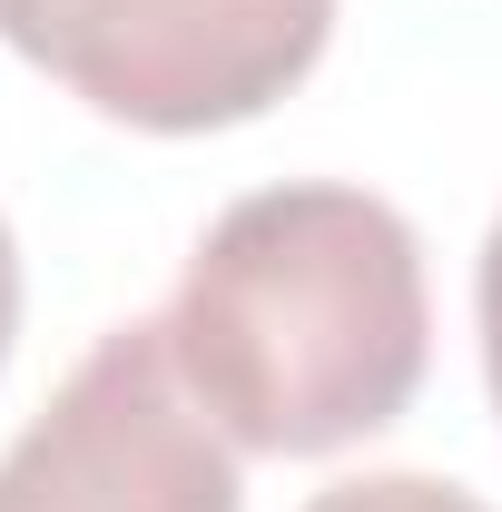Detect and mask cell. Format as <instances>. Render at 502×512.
<instances>
[{"instance_id": "6da1fadb", "label": "cell", "mask_w": 502, "mask_h": 512, "mask_svg": "<svg viewBox=\"0 0 502 512\" xmlns=\"http://www.w3.org/2000/svg\"><path fill=\"white\" fill-rule=\"evenodd\" d=\"M168 355L237 453H345L384 434L434 355L424 237L345 178L237 197L168 296Z\"/></svg>"}, {"instance_id": "7a4b0ae2", "label": "cell", "mask_w": 502, "mask_h": 512, "mask_svg": "<svg viewBox=\"0 0 502 512\" xmlns=\"http://www.w3.org/2000/svg\"><path fill=\"white\" fill-rule=\"evenodd\" d=\"M335 40V0H0V50L148 138L266 119Z\"/></svg>"}, {"instance_id": "3957f363", "label": "cell", "mask_w": 502, "mask_h": 512, "mask_svg": "<svg viewBox=\"0 0 502 512\" xmlns=\"http://www.w3.org/2000/svg\"><path fill=\"white\" fill-rule=\"evenodd\" d=\"M0 512H247L237 444L168 355V316L109 325L0 453Z\"/></svg>"}, {"instance_id": "277c9868", "label": "cell", "mask_w": 502, "mask_h": 512, "mask_svg": "<svg viewBox=\"0 0 502 512\" xmlns=\"http://www.w3.org/2000/svg\"><path fill=\"white\" fill-rule=\"evenodd\" d=\"M306 512H493V503H473L443 473H355V483H325Z\"/></svg>"}, {"instance_id": "5b68a950", "label": "cell", "mask_w": 502, "mask_h": 512, "mask_svg": "<svg viewBox=\"0 0 502 512\" xmlns=\"http://www.w3.org/2000/svg\"><path fill=\"white\" fill-rule=\"evenodd\" d=\"M473 325H483V384H493V414H502V217L483 237V266H473Z\"/></svg>"}, {"instance_id": "8992f818", "label": "cell", "mask_w": 502, "mask_h": 512, "mask_svg": "<svg viewBox=\"0 0 502 512\" xmlns=\"http://www.w3.org/2000/svg\"><path fill=\"white\" fill-rule=\"evenodd\" d=\"M10 345H20V237L0 217V375H10Z\"/></svg>"}]
</instances>
